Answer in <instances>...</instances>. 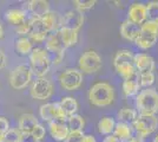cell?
<instances>
[{
  "instance_id": "cell-1",
  "label": "cell",
  "mask_w": 158,
  "mask_h": 142,
  "mask_svg": "<svg viewBox=\"0 0 158 142\" xmlns=\"http://www.w3.org/2000/svg\"><path fill=\"white\" fill-rule=\"evenodd\" d=\"M89 101L94 107H107L111 105L114 101V89L111 84L106 82H98L93 84L89 90Z\"/></svg>"
},
{
  "instance_id": "cell-2",
  "label": "cell",
  "mask_w": 158,
  "mask_h": 142,
  "mask_svg": "<svg viewBox=\"0 0 158 142\" xmlns=\"http://www.w3.org/2000/svg\"><path fill=\"white\" fill-rule=\"evenodd\" d=\"M133 57H135V54H132L130 50H126V49L117 51L113 57L114 70L124 80H129V78L133 77L135 75L138 74L135 68Z\"/></svg>"
},
{
  "instance_id": "cell-3",
  "label": "cell",
  "mask_w": 158,
  "mask_h": 142,
  "mask_svg": "<svg viewBox=\"0 0 158 142\" xmlns=\"http://www.w3.org/2000/svg\"><path fill=\"white\" fill-rule=\"evenodd\" d=\"M136 109L140 115H156L158 113V93L152 88L144 89L136 96Z\"/></svg>"
},
{
  "instance_id": "cell-4",
  "label": "cell",
  "mask_w": 158,
  "mask_h": 142,
  "mask_svg": "<svg viewBox=\"0 0 158 142\" xmlns=\"http://www.w3.org/2000/svg\"><path fill=\"white\" fill-rule=\"evenodd\" d=\"M52 65V59L50 58L46 49L34 47L30 54V68L37 78L45 77Z\"/></svg>"
},
{
  "instance_id": "cell-5",
  "label": "cell",
  "mask_w": 158,
  "mask_h": 142,
  "mask_svg": "<svg viewBox=\"0 0 158 142\" xmlns=\"http://www.w3.org/2000/svg\"><path fill=\"white\" fill-rule=\"evenodd\" d=\"M158 39V21L148 20L140 26V32L135 41L136 45L142 50H148L152 47Z\"/></svg>"
},
{
  "instance_id": "cell-6",
  "label": "cell",
  "mask_w": 158,
  "mask_h": 142,
  "mask_svg": "<svg viewBox=\"0 0 158 142\" xmlns=\"http://www.w3.org/2000/svg\"><path fill=\"white\" fill-rule=\"evenodd\" d=\"M33 72L30 65H18L10 74V84L14 90H23L32 82Z\"/></svg>"
},
{
  "instance_id": "cell-7",
  "label": "cell",
  "mask_w": 158,
  "mask_h": 142,
  "mask_svg": "<svg viewBox=\"0 0 158 142\" xmlns=\"http://www.w3.org/2000/svg\"><path fill=\"white\" fill-rule=\"evenodd\" d=\"M102 58L94 50H89L79 57L78 69L81 74H96L102 69Z\"/></svg>"
},
{
  "instance_id": "cell-8",
  "label": "cell",
  "mask_w": 158,
  "mask_h": 142,
  "mask_svg": "<svg viewBox=\"0 0 158 142\" xmlns=\"http://www.w3.org/2000/svg\"><path fill=\"white\" fill-rule=\"evenodd\" d=\"M132 128L136 130L138 139L143 140L144 137L157 130L158 118L156 115H139L132 123Z\"/></svg>"
},
{
  "instance_id": "cell-9",
  "label": "cell",
  "mask_w": 158,
  "mask_h": 142,
  "mask_svg": "<svg viewBox=\"0 0 158 142\" xmlns=\"http://www.w3.org/2000/svg\"><path fill=\"white\" fill-rule=\"evenodd\" d=\"M60 87L66 91H74L81 87L83 84V74L79 71V69L67 68L59 75Z\"/></svg>"
},
{
  "instance_id": "cell-10",
  "label": "cell",
  "mask_w": 158,
  "mask_h": 142,
  "mask_svg": "<svg viewBox=\"0 0 158 142\" xmlns=\"http://www.w3.org/2000/svg\"><path fill=\"white\" fill-rule=\"evenodd\" d=\"M54 93V87L52 82L46 77L37 78L32 82L31 88H30V95L33 100L38 101H45L48 100Z\"/></svg>"
},
{
  "instance_id": "cell-11",
  "label": "cell",
  "mask_w": 158,
  "mask_h": 142,
  "mask_svg": "<svg viewBox=\"0 0 158 142\" xmlns=\"http://www.w3.org/2000/svg\"><path fill=\"white\" fill-rule=\"evenodd\" d=\"M39 115L41 120L48 122V123L53 121H60L66 123L67 121V116L61 110L59 103H45V104L40 105Z\"/></svg>"
},
{
  "instance_id": "cell-12",
  "label": "cell",
  "mask_w": 158,
  "mask_h": 142,
  "mask_svg": "<svg viewBox=\"0 0 158 142\" xmlns=\"http://www.w3.org/2000/svg\"><path fill=\"white\" fill-rule=\"evenodd\" d=\"M45 45H46L47 52H52L54 54V59L52 63L56 65L60 64V62L63 61L64 56H65V47L63 45V41L60 39L59 32L56 31L53 33H50L47 39L45 41Z\"/></svg>"
},
{
  "instance_id": "cell-13",
  "label": "cell",
  "mask_w": 158,
  "mask_h": 142,
  "mask_svg": "<svg viewBox=\"0 0 158 142\" xmlns=\"http://www.w3.org/2000/svg\"><path fill=\"white\" fill-rule=\"evenodd\" d=\"M30 33H28V38L32 41V43H43L47 39L48 37V32L45 28L44 24L40 18H35V17H31L30 19Z\"/></svg>"
},
{
  "instance_id": "cell-14",
  "label": "cell",
  "mask_w": 158,
  "mask_h": 142,
  "mask_svg": "<svg viewBox=\"0 0 158 142\" xmlns=\"http://www.w3.org/2000/svg\"><path fill=\"white\" fill-rule=\"evenodd\" d=\"M84 21H85L84 13L79 12L77 10H70L61 17L60 27H66V28L79 31L84 25Z\"/></svg>"
},
{
  "instance_id": "cell-15",
  "label": "cell",
  "mask_w": 158,
  "mask_h": 142,
  "mask_svg": "<svg viewBox=\"0 0 158 142\" xmlns=\"http://www.w3.org/2000/svg\"><path fill=\"white\" fill-rule=\"evenodd\" d=\"M127 20L132 21L142 26L144 23L148 21V12H146V5L140 2H135L129 7L127 11Z\"/></svg>"
},
{
  "instance_id": "cell-16",
  "label": "cell",
  "mask_w": 158,
  "mask_h": 142,
  "mask_svg": "<svg viewBox=\"0 0 158 142\" xmlns=\"http://www.w3.org/2000/svg\"><path fill=\"white\" fill-rule=\"evenodd\" d=\"M135 68L139 74L142 72H153L155 70V59L146 54H137L133 57Z\"/></svg>"
},
{
  "instance_id": "cell-17",
  "label": "cell",
  "mask_w": 158,
  "mask_h": 142,
  "mask_svg": "<svg viewBox=\"0 0 158 142\" xmlns=\"http://www.w3.org/2000/svg\"><path fill=\"white\" fill-rule=\"evenodd\" d=\"M48 130L53 140L58 142H64L70 134V129L65 122L53 121L48 123Z\"/></svg>"
},
{
  "instance_id": "cell-18",
  "label": "cell",
  "mask_w": 158,
  "mask_h": 142,
  "mask_svg": "<svg viewBox=\"0 0 158 142\" xmlns=\"http://www.w3.org/2000/svg\"><path fill=\"white\" fill-rule=\"evenodd\" d=\"M139 32H140V26L132 23V21L127 20L123 21L122 26H120V36L129 41H137L139 36Z\"/></svg>"
},
{
  "instance_id": "cell-19",
  "label": "cell",
  "mask_w": 158,
  "mask_h": 142,
  "mask_svg": "<svg viewBox=\"0 0 158 142\" xmlns=\"http://www.w3.org/2000/svg\"><path fill=\"white\" fill-rule=\"evenodd\" d=\"M27 8L31 12L32 17H35V18H43L45 14L51 11L50 2L45 0H31L27 2Z\"/></svg>"
},
{
  "instance_id": "cell-20",
  "label": "cell",
  "mask_w": 158,
  "mask_h": 142,
  "mask_svg": "<svg viewBox=\"0 0 158 142\" xmlns=\"http://www.w3.org/2000/svg\"><path fill=\"white\" fill-rule=\"evenodd\" d=\"M38 118L31 113H26L20 115L18 120V129L24 134H32L33 129L38 124Z\"/></svg>"
},
{
  "instance_id": "cell-21",
  "label": "cell",
  "mask_w": 158,
  "mask_h": 142,
  "mask_svg": "<svg viewBox=\"0 0 158 142\" xmlns=\"http://www.w3.org/2000/svg\"><path fill=\"white\" fill-rule=\"evenodd\" d=\"M5 20L8 24L18 27L27 21L26 12L20 8H11V10L6 11V13H5Z\"/></svg>"
},
{
  "instance_id": "cell-22",
  "label": "cell",
  "mask_w": 158,
  "mask_h": 142,
  "mask_svg": "<svg viewBox=\"0 0 158 142\" xmlns=\"http://www.w3.org/2000/svg\"><path fill=\"white\" fill-rule=\"evenodd\" d=\"M45 28L47 30L48 33H53L58 31L60 28V23H61V17L57 12L50 11L47 14H45L43 18H40Z\"/></svg>"
},
{
  "instance_id": "cell-23",
  "label": "cell",
  "mask_w": 158,
  "mask_h": 142,
  "mask_svg": "<svg viewBox=\"0 0 158 142\" xmlns=\"http://www.w3.org/2000/svg\"><path fill=\"white\" fill-rule=\"evenodd\" d=\"M60 36V39L63 41V45L65 49L67 47H72L77 44L78 41V31L71 30V28H66V27H60L58 30Z\"/></svg>"
},
{
  "instance_id": "cell-24",
  "label": "cell",
  "mask_w": 158,
  "mask_h": 142,
  "mask_svg": "<svg viewBox=\"0 0 158 142\" xmlns=\"http://www.w3.org/2000/svg\"><path fill=\"white\" fill-rule=\"evenodd\" d=\"M58 103H59L61 110L64 111V114L67 116V118H69L70 116L76 115L79 109L78 102H77V100H76L74 97H72V96H65V97H63Z\"/></svg>"
},
{
  "instance_id": "cell-25",
  "label": "cell",
  "mask_w": 158,
  "mask_h": 142,
  "mask_svg": "<svg viewBox=\"0 0 158 142\" xmlns=\"http://www.w3.org/2000/svg\"><path fill=\"white\" fill-rule=\"evenodd\" d=\"M139 87H140V84H139L138 74H137L131 78H129V80H124L123 85H122L123 94L125 95L126 97L137 96L139 94Z\"/></svg>"
},
{
  "instance_id": "cell-26",
  "label": "cell",
  "mask_w": 158,
  "mask_h": 142,
  "mask_svg": "<svg viewBox=\"0 0 158 142\" xmlns=\"http://www.w3.org/2000/svg\"><path fill=\"white\" fill-rule=\"evenodd\" d=\"M113 135L122 142L130 141L132 139V126L127 124V123H124V122L116 123Z\"/></svg>"
},
{
  "instance_id": "cell-27",
  "label": "cell",
  "mask_w": 158,
  "mask_h": 142,
  "mask_svg": "<svg viewBox=\"0 0 158 142\" xmlns=\"http://www.w3.org/2000/svg\"><path fill=\"white\" fill-rule=\"evenodd\" d=\"M14 46H15L17 54H20V56H30L32 50L34 49L32 41L28 37H19L15 41Z\"/></svg>"
},
{
  "instance_id": "cell-28",
  "label": "cell",
  "mask_w": 158,
  "mask_h": 142,
  "mask_svg": "<svg viewBox=\"0 0 158 142\" xmlns=\"http://www.w3.org/2000/svg\"><path fill=\"white\" fill-rule=\"evenodd\" d=\"M114 127H116V121L111 116H104L102 117V120L98 122V133L102 135H112V133L114 131Z\"/></svg>"
},
{
  "instance_id": "cell-29",
  "label": "cell",
  "mask_w": 158,
  "mask_h": 142,
  "mask_svg": "<svg viewBox=\"0 0 158 142\" xmlns=\"http://www.w3.org/2000/svg\"><path fill=\"white\" fill-rule=\"evenodd\" d=\"M137 117H138V115H137V110H135V109H132V108H129V107L122 108L118 111V114H117L118 121L127 123V124H132L133 122L136 121Z\"/></svg>"
},
{
  "instance_id": "cell-30",
  "label": "cell",
  "mask_w": 158,
  "mask_h": 142,
  "mask_svg": "<svg viewBox=\"0 0 158 142\" xmlns=\"http://www.w3.org/2000/svg\"><path fill=\"white\" fill-rule=\"evenodd\" d=\"M66 124L70 129V131H84V127H85V120L83 116L76 115L70 116L66 121Z\"/></svg>"
},
{
  "instance_id": "cell-31",
  "label": "cell",
  "mask_w": 158,
  "mask_h": 142,
  "mask_svg": "<svg viewBox=\"0 0 158 142\" xmlns=\"http://www.w3.org/2000/svg\"><path fill=\"white\" fill-rule=\"evenodd\" d=\"M138 78L140 87H144L145 89L150 88L152 84L155 83V80H156L153 72H142V74H138Z\"/></svg>"
},
{
  "instance_id": "cell-32",
  "label": "cell",
  "mask_w": 158,
  "mask_h": 142,
  "mask_svg": "<svg viewBox=\"0 0 158 142\" xmlns=\"http://www.w3.org/2000/svg\"><path fill=\"white\" fill-rule=\"evenodd\" d=\"M73 5H74V10L84 13L85 11H89V10H91V8L94 7L96 1L94 0H89V1H85V0H74Z\"/></svg>"
},
{
  "instance_id": "cell-33",
  "label": "cell",
  "mask_w": 158,
  "mask_h": 142,
  "mask_svg": "<svg viewBox=\"0 0 158 142\" xmlns=\"http://www.w3.org/2000/svg\"><path fill=\"white\" fill-rule=\"evenodd\" d=\"M148 20L158 21V1H150L146 5Z\"/></svg>"
},
{
  "instance_id": "cell-34",
  "label": "cell",
  "mask_w": 158,
  "mask_h": 142,
  "mask_svg": "<svg viewBox=\"0 0 158 142\" xmlns=\"http://www.w3.org/2000/svg\"><path fill=\"white\" fill-rule=\"evenodd\" d=\"M23 133L18 128H11L5 134V142H20Z\"/></svg>"
},
{
  "instance_id": "cell-35",
  "label": "cell",
  "mask_w": 158,
  "mask_h": 142,
  "mask_svg": "<svg viewBox=\"0 0 158 142\" xmlns=\"http://www.w3.org/2000/svg\"><path fill=\"white\" fill-rule=\"evenodd\" d=\"M32 135L38 140V141H43L44 139H45V136H46V129L44 128V126L43 124H40L38 123L37 126H35V128L33 129L32 131Z\"/></svg>"
},
{
  "instance_id": "cell-36",
  "label": "cell",
  "mask_w": 158,
  "mask_h": 142,
  "mask_svg": "<svg viewBox=\"0 0 158 142\" xmlns=\"http://www.w3.org/2000/svg\"><path fill=\"white\" fill-rule=\"evenodd\" d=\"M84 136V131H70L67 139L64 142H83Z\"/></svg>"
},
{
  "instance_id": "cell-37",
  "label": "cell",
  "mask_w": 158,
  "mask_h": 142,
  "mask_svg": "<svg viewBox=\"0 0 158 142\" xmlns=\"http://www.w3.org/2000/svg\"><path fill=\"white\" fill-rule=\"evenodd\" d=\"M15 32L19 34L20 37H28V33H30V21H28V19L23 25L15 27Z\"/></svg>"
},
{
  "instance_id": "cell-38",
  "label": "cell",
  "mask_w": 158,
  "mask_h": 142,
  "mask_svg": "<svg viewBox=\"0 0 158 142\" xmlns=\"http://www.w3.org/2000/svg\"><path fill=\"white\" fill-rule=\"evenodd\" d=\"M10 122L5 116H0V134H6L10 130Z\"/></svg>"
},
{
  "instance_id": "cell-39",
  "label": "cell",
  "mask_w": 158,
  "mask_h": 142,
  "mask_svg": "<svg viewBox=\"0 0 158 142\" xmlns=\"http://www.w3.org/2000/svg\"><path fill=\"white\" fill-rule=\"evenodd\" d=\"M7 65V56L5 52L0 49V70H4Z\"/></svg>"
},
{
  "instance_id": "cell-40",
  "label": "cell",
  "mask_w": 158,
  "mask_h": 142,
  "mask_svg": "<svg viewBox=\"0 0 158 142\" xmlns=\"http://www.w3.org/2000/svg\"><path fill=\"white\" fill-rule=\"evenodd\" d=\"M20 142H39V141H38L32 134H24V133H23Z\"/></svg>"
},
{
  "instance_id": "cell-41",
  "label": "cell",
  "mask_w": 158,
  "mask_h": 142,
  "mask_svg": "<svg viewBox=\"0 0 158 142\" xmlns=\"http://www.w3.org/2000/svg\"><path fill=\"white\" fill-rule=\"evenodd\" d=\"M102 142H122V141H119L118 139H117L116 136L112 134V135L105 136V137H104V140H103Z\"/></svg>"
},
{
  "instance_id": "cell-42",
  "label": "cell",
  "mask_w": 158,
  "mask_h": 142,
  "mask_svg": "<svg viewBox=\"0 0 158 142\" xmlns=\"http://www.w3.org/2000/svg\"><path fill=\"white\" fill-rule=\"evenodd\" d=\"M83 142H97V140H96V137H94L93 135H90V134H85Z\"/></svg>"
},
{
  "instance_id": "cell-43",
  "label": "cell",
  "mask_w": 158,
  "mask_h": 142,
  "mask_svg": "<svg viewBox=\"0 0 158 142\" xmlns=\"http://www.w3.org/2000/svg\"><path fill=\"white\" fill-rule=\"evenodd\" d=\"M4 34H5V31H4V27H2V25L0 24V41L4 38Z\"/></svg>"
},
{
  "instance_id": "cell-44",
  "label": "cell",
  "mask_w": 158,
  "mask_h": 142,
  "mask_svg": "<svg viewBox=\"0 0 158 142\" xmlns=\"http://www.w3.org/2000/svg\"><path fill=\"white\" fill-rule=\"evenodd\" d=\"M127 142H143V140H140V139H135V137H132L130 141Z\"/></svg>"
},
{
  "instance_id": "cell-45",
  "label": "cell",
  "mask_w": 158,
  "mask_h": 142,
  "mask_svg": "<svg viewBox=\"0 0 158 142\" xmlns=\"http://www.w3.org/2000/svg\"><path fill=\"white\" fill-rule=\"evenodd\" d=\"M0 142H5V134H0Z\"/></svg>"
},
{
  "instance_id": "cell-46",
  "label": "cell",
  "mask_w": 158,
  "mask_h": 142,
  "mask_svg": "<svg viewBox=\"0 0 158 142\" xmlns=\"http://www.w3.org/2000/svg\"><path fill=\"white\" fill-rule=\"evenodd\" d=\"M152 142H158V135L155 136V139H153V141Z\"/></svg>"
}]
</instances>
